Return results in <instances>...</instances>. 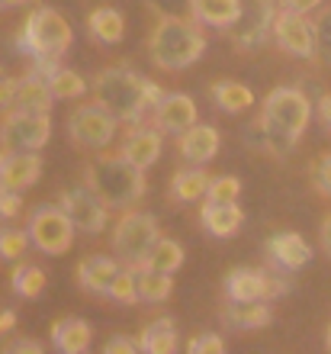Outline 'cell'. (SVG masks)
<instances>
[{
  "label": "cell",
  "instance_id": "6da1fadb",
  "mask_svg": "<svg viewBox=\"0 0 331 354\" xmlns=\"http://www.w3.org/2000/svg\"><path fill=\"white\" fill-rule=\"evenodd\" d=\"M309 120H312V103L299 87H274L267 93L261 116L248 126V142L270 155H286L293 151Z\"/></svg>",
  "mask_w": 331,
  "mask_h": 354
},
{
  "label": "cell",
  "instance_id": "7a4b0ae2",
  "mask_svg": "<svg viewBox=\"0 0 331 354\" xmlns=\"http://www.w3.org/2000/svg\"><path fill=\"white\" fill-rule=\"evenodd\" d=\"M91 87L93 100L106 106L120 122H129V126L145 122L148 110H155L161 97H164V91L155 81L135 75L129 68H103V71H97Z\"/></svg>",
  "mask_w": 331,
  "mask_h": 354
},
{
  "label": "cell",
  "instance_id": "3957f363",
  "mask_svg": "<svg viewBox=\"0 0 331 354\" xmlns=\"http://www.w3.org/2000/svg\"><path fill=\"white\" fill-rule=\"evenodd\" d=\"M200 26L202 23L187 19L180 13H164L148 36L151 65L161 68V71H184L193 62H200L202 52H206V36H202Z\"/></svg>",
  "mask_w": 331,
  "mask_h": 354
},
{
  "label": "cell",
  "instance_id": "277c9868",
  "mask_svg": "<svg viewBox=\"0 0 331 354\" xmlns=\"http://www.w3.org/2000/svg\"><path fill=\"white\" fill-rule=\"evenodd\" d=\"M74 42V29L55 7L32 10L17 36V46L23 55L32 58V68L42 75H52L62 65V55Z\"/></svg>",
  "mask_w": 331,
  "mask_h": 354
},
{
  "label": "cell",
  "instance_id": "5b68a950",
  "mask_svg": "<svg viewBox=\"0 0 331 354\" xmlns=\"http://www.w3.org/2000/svg\"><path fill=\"white\" fill-rule=\"evenodd\" d=\"M84 184L110 209H129L145 196V168L132 165L126 155H97L84 171Z\"/></svg>",
  "mask_w": 331,
  "mask_h": 354
},
{
  "label": "cell",
  "instance_id": "8992f818",
  "mask_svg": "<svg viewBox=\"0 0 331 354\" xmlns=\"http://www.w3.org/2000/svg\"><path fill=\"white\" fill-rule=\"evenodd\" d=\"M158 239H161V225L151 213L126 209L120 216V223L113 225V252L129 268H142V261L148 258V252H151V245Z\"/></svg>",
  "mask_w": 331,
  "mask_h": 354
},
{
  "label": "cell",
  "instance_id": "52a82bcc",
  "mask_svg": "<svg viewBox=\"0 0 331 354\" xmlns=\"http://www.w3.org/2000/svg\"><path fill=\"white\" fill-rule=\"evenodd\" d=\"M29 239H32V248L42 254H65L68 248L74 245V232H77V225L71 223V216L65 213V206L62 203H42L32 209L29 216Z\"/></svg>",
  "mask_w": 331,
  "mask_h": 354
},
{
  "label": "cell",
  "instance_id": "ba28073f",
  "mask_svg": "<svg viewBox=\"0 0 331 354\" xmlns=\"http://www.w3.org/2000/svg\"><path fill=\"white\" fill-rule=\"evenodd\" d=\"M52 139V116L32 110H7L0 122V149L7 151H39Z\"/></svg>",
  "mask_w": 331,
  "mask_h": 354
},
{
  "label": "cell",
  "instance_id": "9c48e42d",
  "mask_svg": "<svg viewBox=\"0 0 331 354\" xmlns=\"http://www.w3.org/2000/svg\"><path fill=\"white\" fill-rule=\"evenodd\" d=\"M68 139L77 145V149H106L113 139H116V126L120 120L113 116L106 106L100 103H84L68 116Z\"/></svg>",
  "mask_w": 331,
  "mask_h": 354
},
{
  "label": "cell",
  "instance_id": "30bf717a",
  "mask_svg": "<svg viewBox=\"0 0 331 354\" xmlns=\"http://www.w3.org/2000/svg\"><path fill=\"white\" fill-rule=\"evenodd\" d=\"M274 19H276V7L274 0H241V17L235 23L231 42L241 52L258 48L267 36H274Z\"/></svg>",
  "mask_w": 331,
  "mask_h": 354
},
{
  "label": "cell",
  "instance_id": "8fae6325",
  "mask_svg": "<svg viewBox=\"0 0 331 354\" xmlns=\"http://www.w3.org/2000/svg\"><path fill=\"white\" fill-rule=\"evenodd\" d=\"M58 203L65 206V213L71 216V223L77 225V232H84V235H100L103 229H106V223H110V206L103 203L87 184L65 190Z\"/></svg>",
  "mask_w": 331,
  "mask_h": 354
},
{
  "label": "cell",
  "instance_id": "7c38bea8",
  "mask_svg": "<svg viewBox=\"0 0 331 354\" xmlns=\"http://www.w3.org/2000/svg\"><path fill=\"white\" fill-rule=\"evenodd\" d=\"M274 39L286 55L293 58H315V26L305 19V13L280 10L274 19Z\"/></svg>",
  "mask_w": 331,
  "mask_h": 354
},
{
  "label": "cell",
  "instance_id": "4fadbf2b",
  "mask_svg": "<svg viewBox=\"0 0 331 354\" xmlns=\"http://www.w3.org/2000/svg\"><path fill=\"white\" fill-rule=\"evenodd\" d=\"M151 122H155L161 132H167V136H184L187 129H193L196 122H200V110H196V103L190 93L184 91H171L161 97V103H158L155 110H151Z\"/></svg>",
  "mask_w": 331,
  "mask_h": 354
},
{
  "label": "cell",
  "instance_id": "5bb4252c",
  "mask_svg": "<svg viewBox=\"0 0 331 354\" xmlns=\"http://www.w3.org/2000/svg\"><path fill=\"white\" fill-rule=\"evenodd\" d=\"M42 177V155L39 151H7L0 149V187L29 190Z\"/></svg>",
  "mask_w": 331,
  "mask_h": 354
},
{
  "label": "cell",
  "instance_id": "9a60e30c",
  "mask_svg": "<svg viewBox=\"0 0 331 354\" xmlns=\"http://www.w3.org/2000/svg\"><path fill=\"white\" fill-rule=\"evenodd\" d=\"M267 261H270L274 270L293 274V270L305 268V264L312 261V245L305 242L299 232H276L267 242Z\"/></svg>",
  "mask_w": 331,
  "mask_h": 354
},
{
  "label": "cell",
  "instance_id": "2e32d148",
  "mask_svg": "<svg viewBox=\"0 0 331 354\" xmlns=\"http://www.w3.org/2000/svg\"><path fill=\"white\" fill-rule=\"evenodd\" d=\"M225 297L248 303V299H274V274L261 268H235L225 277Z\"/></svg>",
  "mask_w": 331,
  "mask_h": 354
},
{
  "label": "cell",
  "instance_id": "e0dca14e",
  "mask_svg": "<svg viewBox=\"0 0 331 354\" xmlns=\"http://www.w3.org/2000/svg\"><path fill=\"white\" fill-rule=\"evenodd\" d=\"M270 299H248V303H238V299H229L225 309H222V322L231 328V332H258V328L270 326Z\"/></svg>",
  "mask_w": 331,
  "mask_h": 354
},
{
  "label": "cell",
  "instance_id": "ac0fdd59",
  "mask_svg": "<svg viewBox=\"0 0 331 354\" xmlns=\"http://www.w3.org/2000/svg\"><path fill=\"white\" fill-rule=\"evenodd\" d=\"M120 258H110V254H91L77 264V283H81L87 293H97V297H110V287L116 274H120Z\"/></svg>",
  "mask_w": 331,
  "mask_h": 354
},
{
  "label": "cell",
  "instance_id": "d6986e66",
  "mask_svg": "<svg viewBox=\"0 0 331 354\" xmlns=\"http://www.w3.org/2000/svg\"><path fill=\"white\" fill-rule=\"evenodd\" d=\"M122 155L132 161V165H138V168H151L158 158H161V129L158 126H132L129 132H126V139H122Z\"/></svg>",
  "mask_w": 331,
  "mask_h": 354
},
{
  "label": "cell",
  "instance_id": "ffe728a7",
  "mask_svg": "<svg viewBox=\"0 0 331 354\" xmlns=\"http://www.w3.org/2000/svg\"><path fill=\"white\" fill-rule=\"evenodd\" d=\"M55 103V93L48 87V77L42 71H29L19 77L17 93H13V106L10 110H32V113H48Z\"/></svg>",
  "mask_w": 331,
  "mask_h": 354
},
{
  "label": "cell",
  "instance_id": "44dd1931",
  "mask_svg": "<svg viewBox=\"0 0 331 354\" xmlns=\"http://www.w3.org/2000/svg\"><path fill=\"white\" fill-rule=\"evenodd\" d=\"M216 155H219V132L206 122H196L193 129L180 136V158L187 165H209Z\"/></svg>",
  "mask_w": 331,
  "mask_h": 354
},
{
  "label": "cell",
  "instance_id": "7402d4cb",
  "mask_svg": "<svg viewBox=\"0 0 331 354\" xmlns=\"http://www.w3.org/2000/svg\"><path fill=\"white\" fill-rule=\"evenodd\" d=\"M200 223L216 239H229L245 225V213H241L238 203H212V200H206L200 209Z\"/></svg>",
  "mask_w": 331,
  "mask_h": 354
},
{
  "label": "cell",
  "instance_id": "603a6c76",
  "mask_svg": "<svg viewBox=\"0 0 331 354\" xmlns=\"http://www.w3.org/2000/svg\"><path fill=\"white\" fill-rule=\"evenodd\" d=\"M93 345V328L87 319H62L52 326V348L62 354H87Z\"/></svg>",
  "mask_w": 331,
  "mask_h": 354
},
{
  "label": "cell",
  "instance_id": "cb8c5ba5",
  "mask_svg": "<svg viewBox=\"0 0 331 354\" xmlns=\"http://www.w3.org/2000/svg\"><path fill=\"white\" fill-rule=\"evenodd\" d=\"M190 17L202 26L231 29L241 17V0H190Z\"/></svg>",
  "mask_w": 331,
  "mask_h": 354
},
{
  "label": "cell",
  "instance_id": "d4e9b609",
  "mask_svg": "<svg viewBox=\"0 0 331 354\" xmlns=\"http://www.w3.org/2000/svg\"><path fill=\"white\" fill-rule=\"evenodd\" d=\"M206 194H209V171H206V165H187L171 180V196L177 203H196V200H206Z\"/></svg>",
  "mask_w": 331,
  "mask_h": 354
},
{
  "label": "cell",
  "instance_id": "484cf974",
  "mask_svg": "<svg viewBox=\"0 0 331 354\" xmlns=\"http://www.w3.org/2000/svg\"><path fill=\"white\" fill-rule=\"evenodd\" d=\"M87 32L100 46H120L122 39H126V17L113 7H97L87 17Z\"/></svg>",
  "mask_w": 331,
  "mask_h": 354
},
{
  "label": "cell",
  "instance_id": "4316f807",
  "mask_svg": "<svg viewBox=\"0 0 331 354\" xmlns=\"http://www.w3.org/2000/svg\"><path fill=\"white\" fill-rule=\"evenodd\" d=\"M138 342H142V351L145 354H174L180 348L174 319H155V322H148L145 332L138 335Z\"/></svg>",
  "mask_w": 331,
  "mask_h": 354
},
{
  "label": "cell",
  "instance_id": "83f0119b",
  "mask_svg": "<svg viewBox=\"0 0 331 354\" xmlns=\"http://www.w3.org/2000/svg\"><path fill=\"white\" fill-rule=\"evenodd\" d=\"M184 264V245L177 239H158L151 245L148 258L142 261V268H151V270H164V274H177Z\"/></svg>",
  "mask_w": 331,
  "mask_h": 354
},
{
  "label": "cell",
  "instance_id": "f1b7e54d",
  "mask_svg": "<svg viewBox=\"0 0 331 354\" xmlns=\"http://www.w3.org/2000/svg\"><path fill=\"white\" fill-rule=\"evenodd\" d=\"M212 100L225 113H245L248 106H254V93L238 81H219V84H212Z\"/></svg>",
  "mask_w": 331,
  "mask_h": 354
},
{
  "label": "cell",
  "instance_id": "f546056e",
  "mask_svg": "<svg viewBox=\"0 0 331 354\" xmlns=\"http://www.w3.org/2000/svg\"><path fill=\"white\" fill-rule=\"evenodd\" d=\"M138 270V293L142 303H164L174 290V277L164 270H151V268H135Z\"/></svg>",
  "mask_w": 331,
  "mask_h": 354
},
{
  "label": "cell",
  "instance_id": "4dcf8cb0",
  "mask_svg": "<svg viewBox=\"0 0 331 354\" xmlns=\"http://www.w3.org/2000/svg\"><path fill=\"white\" fill-rule=\"evenodd\" d=\"M10 287H13L17 297L36 299L46 290V270L39 268V264H17L13 274H10Z\"/></svg>",
  "mask_w": 331,
  "mask_h": 354
},
{
  "label": "cell",
  "instance_id": "1f68e13d",
  "mask_svg": "<svg viewBox=\"0 0 331 354\" xmlns=\"http://www.w3.org/2000/svg\"><path fill=\"white\" fill-rule=\"evenodd\" d=\"M29 229H19V225H10V219L0 223V261H19L23 254L29 252Z\"/></svg>",
  "mask_w": 331,
  "mask_h": 354
},
{
  "label": "cell",
  "instance_id": "d6a6232c",
  "mask_svg": "<svg viewBox=\"0 0 331 354\" xmlns=\"http://www.w3.org/2000/svg\"><path fill=\"white\" fill-rule=\"evenodd\" d=\"M48 77V87H52V93H55V100H77V97H84V91H87V81H84L77 71H71V68H62L58 65Z\"/></svg>",
  "mask_w": 331,
  "mask_h": 354
},
{
  "label": "cell",
  "instance_id": "836d02e7",
  "mask_svg": "<svg viewBox=\"0 0 331 354\" xmlns=\"http://www.w3.org/2000/svg\"><path fill=\"white\" fill-rule=\"evenodd\" d=\"M110 299H116V303H122V306H135V303H142V293H138V270L135 268H126L116 274V280H113L110 287Z\"/></svg>",
  "mask_w": 331,
  "mask_h": 354
},
{
  "label": "cell",
  "instance_id": "e575fe53",
  "mask_svg": "<svg viewBox=\"0 0 331 354\" xmlns=\"http://www.w3.org/2000/svg\"><path fill=\"white\" fill-rule=\"evenodd\" d=\"M241 194V180L231 174H222V177H212L209 180V194H206V200H212V203H235Z\"/></svg>",
  "mask_w": 331,
  "mask_h": 354
},
{
  "label": "cell",
  "instance_id": "d590c367",
  "mask_svg": "<svg viewBox=\"0 0 331 354\" xmlns=\"http://www.w3.org/2000/svg\"><path fill=\"white\" fill-rule=\"evenodd\" d=\"M315 58L331 65V7L315 17Z\"/></svg>",
  "mask_w": 331,
  "mask_h": 354
},
{
  "label": "cell",
  "instance_id": "8d00e7d4",
  "mask_svg": "<svg viewBox=\"0 0 331 354\" xmlns=\"http://www.w3.org/2000/svg\"><path fill=\"white\" fill-rule=\"evenodd\" d=\"M190 354H225V338L216 335V332H202L196 335L190 345H187Z\"/></svg>",
  "mask_w": 331,
  "mask_h": 354
},
{
  "label": "cell",
  "instance_id": "74e56055",
  "mask_svg": "<svg viewBox=\"0 0 331 354\" xmlns=\"http://www.w3.org/2000/svg\"><path fill=\"white\" fill-rule=\"evenodd\" d=\"M23 213V190L0 187V219H17Z\"/></svg>",
  "mask_w": 331,
  "mask_h": 354
},
{
  "label": "cell",
  "instance_id": "f35d334b",
  "mask_svg": "<svg viewBox=\"0 0 331 354\" xmlns=\"http://www.w3.org/2000/svg\"><path fill=\"white\" fill-rule=\"evenodd\" d=\"M312 184L319 194L331 196V155H322V158L312 165Z\"/></svg>",
  "mask_w": 331,
  "mask_h": 354
},
{
  "label": "cell",
  "instance_id": "ab89813d",
  "mask_svg": "<svg viewBox=\"0 0 331 354\" xmlns=\"http://www.w3.org/2000/svg\"><path fill=\"white\" fill-rule=\"evenodd\" d=\"M138 351H142V342L129 335H113L103 345V354H138Z\"/></svg>",
  "mask_w": 331,
  "mask_h": 354
},
{
  "label": "cell",
  "instance_id": "60d3db41",
  "mask_svg": "<svg viewBox=\"0 0 331 354\" xmlns=\"http://www.w3.org/2000/svg\"><path fill=\"white\" fill-rule=\"evenodd\" d=\"M0 351L3 354H42L46 351V345L36 342V338H13V342H7Z\"/></svg>",
  "mask_w": 331,
  "mask_h": 354
},
{
  "label": "cell",
  "instance_id": "b9f144b4",
  "mask_svg": "<svg viewBox=\"0 0 331 354\" xmlns=\"http://www.w3.org/2000/svg\"><path fill=\"white\" fill-rule=\"evenodd\" d=\"M19 77H7L0 71V110H10L13 106V93H17Z\"/></svg>",
  "mask_w": 331,
  "mask_h": 354
},
{
  "label": "cell",
  "instance_id": "7bdbcfd3",
  "mask_svg": "<svg viewBox=\"0 0 331 354\" xmlns=\"http://www.w3.org/2000/svg\"><path fill=\"white\" fill-rule=\"evenodd\" d=\"M283 7L286 10H296V13H312V10H319L322 7V0H283Z\"/></svg>",
  "mask_w": 331,
  "mask_h": 354
},
{
  "label": "cell",
  "instance_id": "ee69618b",
  "mask_svg": "<svg viewBox=\"0 0 331 354\" xmlns=\"http://www.w3.org/2000/svg\"><path fill=\"white\" fill-rule=\"evenodd\" d=\"M319 242H322V248L331 254V216H325L322 229H319Z\"/></svg>",
  "mask_w": 331,
  "mask_h": 354
},
{
  "label": "cell",
  "instance_id": "f6af8a7d",
  "mask_svg": "<svg viewBox=\"0 0 331 354\" xmlns=\"http://www.w3.org/2000/svg\"><path fill=\"white\" fill-rule=\"evenodd\" d=\"M13 326H17V313H13V309H0V335L10 332Z\"/></svg>",
  "mask_w": 331,
  "mask_h": 354
},
{
  "label": "cell",
  "instance_id": "bcb514c9",
  "mask_svg": "<svg viewBox=\"0 0 331 354\" xmlns=\"http://www.w3.org/2000/svg\"><path fill=\"white\" fill-rule=\"evenodd\" d=\"M319 116H322V122L331 129V93H325L322 100H319Z\"/></svg>",
  "mask_w": 331,
  "mask_h": 354
},
{
  "label": "cell",
  "instance_id": "7dc6e473",
  "mask_svg": "<svg viewBox=\"0 0 331 354\" xmlns=\"http://www.w3.org/2000/svg\"><path fill=\"white\" fill-rule=\"evenodd\" d=\"M32 0H0V10H10V7H26Z\"/></svg>",
  "mask_w": 331,
  "mask_h": 354
},
{
  "label": "cell",
  "instance_id": "c3c4849f",
  "mask_svg": "<svg viewBox=\"0 0 331 354\" xmlns=\"http://www.w3.org/2000/svg\"><path fill=\"white\" fill-rule=\"evenodd\" d=\"M325 348L331 351V328H328V335H325Z\"/></svg>",
  "mask_w": 331,
  "mask_h": 354
}]
</instances>
